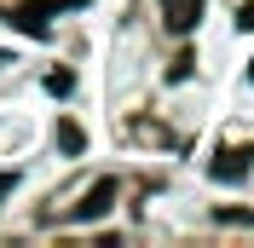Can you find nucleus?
Here are the masks:
<instances>
[{
	"instance_id": "9d476101",
	"label": "nucleus",
	"mask_w": 254,
	"mask_h": 248,
	"mask_svg": "<svg viewBox=\"0 0 254 248\" xmlns=\"http://www.w3.org/2000/svg\"><path fill=\"white\" fill-rule=\"evenodd\" d=\"M0 63H6V52H0Z\"/></svg>"
},
{
	"instance_id": "39448f33",
	"label": "nucleus",
	"mask_w": 254,
	"mask_h": 248,
	"mask_svg": "<svg viewBox=\"0 0 254 248\" xmlns=\"http://www.w3.org/2000/svg\"><path fill=\"white\" fill-rule=\"evenodd\" d=\"M58 144H64L69 156H81V144H87V133H81L75 122H58Z\"/></svg>"
},
{
	"instance_id": "f257e3e1",
	"label": "nucleus",
	"mask_w": 254,
	"mask_h": 248,
	"mask_svg": "<svg viewBox=\"0 0 254 248\" xmlns=\"http://www.w3.org/2000/svg\"><path fill=\"white\" fill-rule=\"evenodd\" d=\"M196 17H202V0H162V23H168L174 35H190Z\"/></svg>"
},
{
	"instance_id": "6e6552de",
	"label": "nucleus",
	"mask_w": 254,
	"mask_h": 248,
	"mask_svg": "<svg viewBox=\"0 0 254 248\" xmlns=\"http://www.w3.org/2000/svg\"><path fill=\"white\" fill-rule=\"evenodd\" d=\"M17 185V173H0V196H6V190H12Z\"/></svg>"
},
{
	"instance_id": "20e7f679",
	"label": "nucleus",
	"mask_w": 254,
	"mask_h": 248,
	"mask_svg": "<svg viewBox=\"0 0 254 248\" xmlns=\"http://www.w3.org/2000/svg\"><path fill=\"white\" fill-rule=\"evenodd\" d=\"M12 23H17L23 35H47V6H29V12H17Z\"/></svg>"
},
{
	"instance_id": "0eeeda50",
	"label": "nucleus",
	"mask_w": 254,
	"mask_h": 248,
	"mask_svg": "<svg viewBox=\"0 0 254 248\" xmlns=\"http://www.w3.org/2000/svg\"><path fill=\"white\" fill-rule=\"evenodd\" d=\"M237 29H249V35H254V0H249V6H237Z\"/></svg>"
},
{
	"instance_id": "7ed1b4c3",
	"label": "nucleus",
	"mask_w": 254,
	"mask_h": 248,
	"mask_svg": "<svg viewBox=\"0 0 254 248\" xmlns=\"http://www.w3.org/2000/svg\"><path fill=\"white\" fill-rule=\"evenodd\" d=\"M110 202H116V179H98V185L75 202V219H98L104 208H110Z\"/></svg>"
},
{
	"instance_id": "423d86ee",
	"label": "nucleus",
	"mask_w": 254,
	"mask_h": 248,
	"mask_svg": "<svg viewBox=\"0 0 254 248\" xmlns=\"http://www.w3.org/2000/svg\"><path fill=\"white\" fill-rule=\"evenodd\" d=\"M69 87H75V81H69V69H52V75H47V93H69Z\"/></svg>"
},
{
	"instance_id": "f03ea898",
	"label": "nucleus",
	"mask_w": 254,
	"mask_h": 248,
	"mask_svg": "<svg viewBox=\"0 0 254 248\" xmlns=\"http://www.w3.org/2000/svg\"><path fill=\"white\" fill-rule=\"evenodd\" d=\"M208 173H214L220 185H237V179H249V150H220Z\"/></svg>"
},
{
	"instance_id": "1a4fd4ad",
	"label": "nucleus",
	"mask_w": 254,
	"mask_h": 248,
	"mask_svg": "<svg viewBox=\"0 0 254 248\" xmlns=\"http://www.w3.org/2000/svg\"><path fill=\"white\" fill-rule=\"evenodd\" d=\"M41 6H47V12H58V6H81V0H41Z\"/></svg>"
}]
</instances>
